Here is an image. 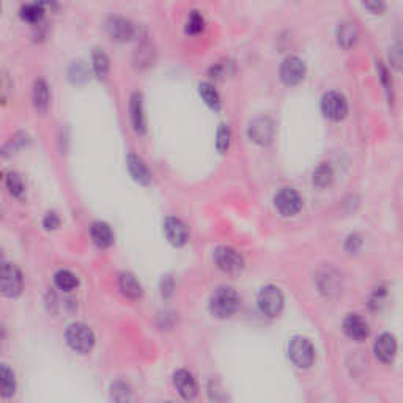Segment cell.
Returning <instances> with one entry per match:
<instances>
[{"label": "cell", "instance_id": "obj_1", "mask_svg": "<svg viewBox=\"0 0 403 403\" xmlns=\"http://www.w3.org/2000/svg\"><path fill=\"white\" fill-rule=\"evenodd\" d=\"M241 296L232 287L216 289L210 296L208 309L216 318H229L240 309Z\"/></svg>", "mask_w": 403, "mask_h": 403}, {"label": "cell", "instance_id": "obj_2", "mask_svg": "<svg viewBox=\"0 0 403 403\" xmlns=\"http://www.w3.org/2000/svg\"><path fill=\"white\" fill-rule=\"evenodd\" d=\"M65 341L68 347L74 350L76 353L87 354L92 352L95 345V334L84 323H73V325L66 328Z\"/></svg>", "mask_w": 403, "mask_h": 403}, {"label": "cell", "instance_id": "obj_3", "mask_svg": "<svg viewBox=\"0 0 403 403\" xmlns=\"http://www.w3.org/2000/svg\"><path fill=\"white\" fill-rule=\"evenodd\" d=\"M24 279L18 268L12 263H3L0 267V293L7 298H16L23 293Z\"/></svg>", "mask_w": 403, "mask_h": 403}, {"label": "cell", "instance_id": "obj_4", "mask_svg": "<svg viewBox=\"0 0 403 403\" xmlns=\"http://www.w3.org/2000/svg\"><path fill=\"white\" fill-rule=\"evenodd\" d=\"M258 309L267 317H278L284 307V295L276 285H265L257 296Z\"/></svg>", "mask_w": 403, "mask_h": 403}, {"label": "cell", "instance_id": "obj_5", "mask_svg": "<svg viewBox=\"0 0 403 403\" xmlns=\"http://www.w3.org/2000/svg\"><path fill=\"white\" fill-rule=\"evenodd\" d=\"M289 356L300 369H309L315 361V350L309 339L293 337L289 343Z\"/></svg>", "mask_w": 403, "mask_h": 403}, {"label": "cell", "instance_id": "obj_6", "mask_svg": "<svg viewBox=\"0 0 403 403\" xmlns=\"http://www.w3.org/2000/svg\"><path fill=\"white\" fill-rule=\"evenodd\" d=\"M276 134V125L269 117H257L247 126L249 141L256 145L267 147L273 142Z\"/></svg>", "mask_w": 403, "mask_h": 403}, {"label": "cell", "instance_id": "obj_7", "mask_svg": "<svg viewBox=\"0 0 403 403\" xmlns=\"http://www.w3.org/2000/svg\"><path fill=\"white\" fill-rule=\"evenodd\" d=\"M321 114L331 121H342L348 114V101L339 92H328L323 95L321 103Z\"/></svg>", "mask_w": 403, "mask_h": 403}, {"label": "cell", "instance_id": "obj_8", "mask_svg": "<svg viewBox=\"0 0 403 403\" xmlns=\"http://www.w3.org/2000/svg\"><path fill=\"white\" fill-rule=\"evenodd\" d=\"M216 267L227 274H236L245 268V258L236 249L229 246H219L215 251Z\"/></svg>", "mask_w": 403, "mask_h": 403}, {"label": "cell", "instance_id": "obj_9", "mask_svg": "<svg viewBox=\"0 0 403 403\" xmlns=\"http://www.w3.org/2000/svg\"><path fill=\"white\" fill-rule=\"evenodd\" d=\"M106 32L110 36V40L117 43H126L131 41L137 34V27L132 21L123 18V16H110L106 21Z\"/></svg>", "mask_w": 403, "mask_h": 403}, {"label": "cell", "instance_id": "obj_10", "mask_svg": "<svg viewBox=\"0 0 403 403\" xmlns=\"http://www.w3.org/2000/svg\"><path fill=\"white\" fill-rule=\"evenodd\" d=\"M280 81H282L285 86L295 87L304 81L306 77V63L302 58L296 56H289L284 58V62L280 63L279 70Z\"/></svg>", "mask_w": 403, "mask_h": 403}, {"label": "cell", "instance_id": "obj_11", "mask_svg": "<svg viewBox=\"0 0 403 403\" xmlns=\"http://www.w3.org/2000/svg\"><path fill=\"white\" fill-rule=\"evenodd\" d=\"M274 206L284 217H291L301 211L302 199L293 188H282L274 195Z\"/></svg>", "mask_w": 403, "mask_h": 403}, {"label": "cell", "instance_id": "obj_12", "mask_svg": "<svg viewBox=\"0 0 403 403\" xmlns=\"http://www.w3.org/2000/svg\"><path fill=\"white\" fill-rule=\"evenodd\" d=\"M130 120L136 134L144 136L147 132V117L144 109V98H142V93L139 92L132 93L130 99Z\"/></svg>", "mask_w": 403, "mask_h": 403}, {"label": "cell", "instance_id": "obj_13", "mask_svg": "<svg viewBox=\"0 0 403 403\" xmlns=\"http://www.w3.org/2000/svg\"><path fill=\"white\" fill-rule=\"evenodd\" d=\"M164 233H166L167 241L175 247H182L188 243V227L178 217H166V221H164Z\"/></svg>", "mask_w": 403, "mask_h": 403}, {"label": "cell", "instance_id": "obj_14", "mask_svg": "<svg viewBox=\"0 0 403 403\" xmlns=\"http://www.w3.org/2000/svg\"><path fill=\"white\" fill-rule=\"evenodd\" d=\"M343 332L354 342H363L369 337V323L358 314H350L343 320Z\"/></svg>", "mask_w": 403, "mask_h": 403}, {"label": "cell", "instance_id": "obj_15", "mask_svg": "<svg viewBox=\"0 0 403 403\" xmlns=\"http://www.w3.org/2000/svg\"><path fill=\"white\" fill-rule=\"evenodd\" d=\"M374 353L376 359L381 361L383 364H391L397 356L395 337L388 332L381 334L374 345Z\"/></svg>", "mask_w": 403, "mask_h": 403}, {"label": "cell", "instance_id": "obj_16", "mask_svg": "<svg viewBox=\"0 0 403 403\" xmlns=\"http://www.w3.org/2000/svg\"><path fill=\"white\" fill-rule=\"evenodd\" d=\"M173 386L183 399L193 400L195 399V395H197V383H195V378L188 372V370L180 369L173 374Z\"/></svg>", "mask_w": 403, "mask_h": 403}, {"label": "cell", "instance_id": "obj_17", "mask_svg": "<svg viewBox=\"0 0 403 403\" xmlns=\"http://www.w3.org/2000/svg\"><path fill=\"white\" fill-rule=\"evenodd\" d=\"M32 101H34V108L38 114L45 115L49 110L51 92L45 79H36L35 81L34 90H32Z\"/></svg>", "mask_w": 403, "mask_h": 403}, {"label": "cell", "instance_id": "obj_18", "mask_svg": "<svg viewBox=\"0 0 403 403\" xmlns=\"http://www.w3.org/2000/svg\"><path fill=\"white\" fill-rule=\"evenodd\" d=\"M336 38L342 49H352L359 38V30L356 27V24L352 23V21H343V23L339 24V27L336 30Z\"/></svg>", "mask_w": 403, "mask_h": 403}, {"label": "cell", "instance_id": "obj_19", "mask_svg": "<svg viewBox=\"0 0 403 403\" xmlns=\"http://www.w3.org/2000/svg\"><path fill=\"white\" fill-rule=\"evenodd\" d=\"M90 236H92V241L97 245L99 249H106L114 245V232L110 229L109 224L106 222H93L92 227H90Z\"/></svg>", "mask_w": 403, "mask_h": 403}, {"label": "cell", "instance_id": "obj_20", "mask_svg": "<svg viewBox=\"0 0 403 403\" xmlns=\"http://www.w3.org/2000/svg\"><path fill=\"white\" fill-rule=\"evenodd\" d=\"M126 162H128V171L131 173V177L136 180L137 183L141 184H148L151 182V173L148 171L147 164L144 162V159L137 155H128V159H126Z\"/></svg>", "mask_w": 403, "mask_h": 403}, {"label": "cell", "instance_id": "obj_21", "mask_svg": "<svg viewBox=\"0 0 403 403\" xmlns=\"http://www.w3.org/2000/svg\"><path fill=\"white\" fill-rule=\"evenodd\" d=\"M46 14V8L41 7L40 3L36 2H29L24 3L23 7L19 8V18L23 23L30 24V25H41Z\"/></svg>", "mask_w": 403, "mask_h": 403}, {"label": "cell", "instance_id": "obj_22", "mask_svg": "<svg viewBox=\"0 0 403 403\" xmlns=\"http://www.w3.org/2000/svg\"><path fill=\"white\" fill-rule=\"evenodd\" d=\"M119 287H120L121 293H123L126 298H130V300H139L142 296V285L131 273H121L120 274Z\"/></svg>", "mask_w": 403, "mask_h": 403}, {"label": "cell", "instance_id": "obj_23", "mask_svg": "<svg viewBox=\"0 0 403 403\" xmlns=\"http://www.w3.org/2000/svg\"><path fill=\"white\" fill-rule=\"evenodd\" d=\"M93 73L99 81H106L110 71V60L103 49H95L92 54Z\"/></svg>", "mask_w": 403, "mask_h": 403}, {"label": "cell", "instance_id": "obj_24", "mask_svg": "<svg viewBox=\"0 0 403 403\" xmlns=\"http://www.w3.org/2000/svg\"><path fill=\"white\" fill-rule=\"evenodd\" d=\"M16 392V376L7 364H0V395L8 399Z\"/></svg>", "mask_w": 403, "mask_h": 403}, {"label": "cell", "instance_id": "obj_25", "mask_svg": "<svg viewBox=\"0 0 403 403\" xmlns=\"http://www.w3.org/2000/svg\"><path fill=\"white\" fill-rule=\"evenodd\" d=\"M199 95L204 99V103L208 106L211 110H219L222 106V101L217 90L211 86L210 82H200L199 84Z\"/></svg>", "mask_w": 403, "mask_h": 403}, {"label": "cell", "instance_id": "obj_26", "mask_svg": "<svg viewBox=\"0 0 403 403\" xmlns=\"http://www.w3.org/2000/svg\"><path fill=\"white\" fill-rule=\"evenodd\" d=\"M332 180H334V172H332V167L328 162L318 164L314 173H312V183H314L317 188L330 186Z\"/></svg>", "mask_w": 403, "mask_h": 403}, {"label": "cell", "instance_id": "obj_27", "mask_svg": "<svg viewBox=\"0 0 403 403\" xmlns=\"http://www.w3.org/2000/svg\"><path fill=\"white\" fill-rule=\"evenodd\" d=\"M54 284L58 290L73 291L79 285V279L76 274L68 271V269H60L54 276Z\"/></svg>", "mask_w": 403, "mask_h": 403}, {"label": "cell", "instance_id": "obj_28", "mask_svg": "<svg viewBox=\"0 0 403 403\" xmlns=\"http://www.w3.org/2000/svg\"><path fill=\"white\" fill-rule=\"evenodd\" d=\"M205 30V18L199 12H191L186 24H184V32L188 35H199Z\"/></svg>", "mask_w": 403, "mask_h": 403}, {"label": "cell", "instance_id": "obj_29", "mask_svg": "<svg viewBox=\"0 0 403 403\" xmlns=\"http://www.w3.org/2000/svg\"><path fill=\"white\" fill-rule=\"evenodd\" d=\"M230 142H232L230 126L225 125V123L219 125V128H217V132H216V148H217V151L225 153L227 150H229Z\"/></svg>", "mask_w": 403, "mask_h": 403}, {"label": "cell", "instance_id": "obj_30", "mask_svg": "<svg viewBox=\"0 0 403 403\" xmlns=\"http://www.w3.org/2000/svg\"><path fill=\"white\" fill-rule=\"evenodd\" d=\"M7 188H8L10 193H12V195H14V197H23V194L25 193L24 182L18 173H8Z\"/></svg>", "mask_w": 403, "mask_h": 403}, {"label": "cell", "instance_id": "obj_31", "mask_svg": "<svg viewBox=\"0 0 403 403\" xmlns=\"http://www.w3.org/2000/svg\"><path fill=\"white\" fill-rule=\"evenodd\" d=\"M70 79L74 84H82L88 79V71L82 62H74L70 68Z\"/></svg>", "mask_w": 403, "mask_h": 403}, {"label": "cell", "instance_id": "obj_32", "mask_svg": "<svg viewBox=\"0 0 403 403\" xmlns=\"http://www.w3.org/2000/svg\"><path fill=\"white\" fill-rule=\"evenodd\" d=\"M376 71H378V77H380L381 84H383V87L386 90V93H388L389 99H392V81H391L388 68H386L381 62H376Z\"/></svg>", "mask_w": 403, "mask_h": 403}, {"label": "cell", "instance_id": "obj_33", "mask_svg": "<svg viewBox=\"0 0 403 403\" xmlns=\"http://www.w3.org/2000/svg\"><path fill=\"white\" fill-rule=\"evenodd\" d=\"M363 7L372 14H383L386 12V0H361Z\"/></svg>", "mask_w": 403, "mask_h": 403}, {"label": "cell", "instance_id": "obj_34", "mask_svg": "<svg viewBox=\"0 0 403 403\" xmlns=\"http://www.w3.org/2000/svg\"><path fill=\"white\" fill-rule=\"evenodd\" d=\"M389 63H391V66L395 68V70H400V65H402V46H400V43L394 45L389 49Z\"/></svg>", "mask_w": 403, "mask_h": 403}, {"label": "cell", "instance_id": "obj_35", "mask_svg": "<svg viewBox=\"0 0 403 403\" xmlns=\"http://www.w3.org/2000/svg\"><path fill=\"white\" fill-rule=\"evenodd\" d=\"M43 225L46 230H56L58 225H60V217H58L56 213H49L43 221Z\"/></svg>", "mask_w": 403, "mask_h": 403}, {"label": "cell", "instance_id": "obj_36", "mask_svg": "<svg viewBox=\"0 0 403 403\" xmlns=\"http://www.w3.org/2000/svg\"><path fill=\"white\" fill-rule=\"evenodd\" d=\"M361 245H363V240H361L358 235H352L348 236V240L345 243V249L348 252H356L361 247Z\"/></svg>", "mask_w": 403, "mask_h": 403}, {"label": "cell", "instance_id": "obj_37", "mask_svg": "<svg viewBox=\"0 0 403 403\" xmlns=\"http://www.w3.org/2000/svg\"><path fill=\"white\" fill-rule=\"evenodd\" d=\"M34 2L40 3L43 8H57L58 7V0H34Z\"/></svg>", "mask_w": 403, "mask_h": 403}, {"label": "cell", "instance_id": "obj_38", "mask_svg": "<svg viewBox=\"0 0 403 403\" xmlns=\"http://www.w3.org/2000/svg\"><path fill=\"white\" fill-rule=\"evenodd\" d=\"M2 339H3V334H2V328H0V342H2Z\"/></svg>", "mask_w": 403, "mask_h": 403}, {"label": "cell", "instance_id": "obj_39", "mask_svg": "<svg viewBox=\"0 0 403 403\" xmlns=\"http://www.w3.org/2000/svg\"><path fill=\"white\" fill-rule=\"evenodd\" d=\"M0 14H2V2H0Z\"/></svg>", "mask_w": 403, "mask_h": 403}]
</instances>
